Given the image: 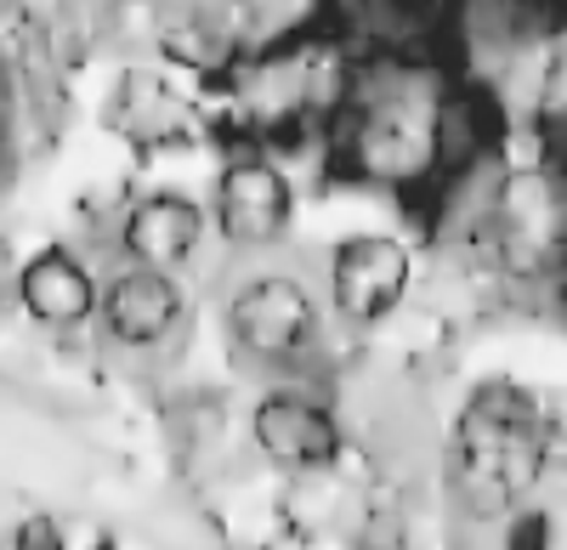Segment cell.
Returning a JSON list of instances; mask_svg holds the SVG:
<instances>
[{
    "mask_svg": "<svg viewBox=\"0 0 567 550\" xmlns=\"http://www.w3.org/2000/svg\"><path fill=\"white\" fill-rule=\"evenodd\" d=\"M454 74L449 52H358L323 125V176L425 210L443 188L437 120Z\"/></svg>",
    "mask_w": 567,
    "mask_h": 550,
    "instance_id": "6da1fadb",
    "label": "cell"
},
{
    "mask_svg": "<svg viewBox=\"0 0 567 550\" xmlns=\"http://www.w3.org/2000/svg\"><path fill=\"white\" fill-rule=\"evenodd\" d=\"M556 471V415L516 381L477 386L437 443V499L460 544H483Z\"/></svg>",
    "mask_w": 567,
    "mask_h": 550,
    "instance_id": "7a4b0ae2",
    "label": "cell"
},
{
    "mask_svg": "<svg viewBox=\"0 0 567 550\" xmlns=\"http://www.w3.org/2000/svg\"><path fill=\"white\" fill-rule=\"evenodd\" d=\"M233 279L221 290V335L245 370L278 381L329 386L336 370V312L323 301V279L301 272L290 245L272 256H227Z\"/></svg>",
    "mask_w": 567,
    "mask_h": 550,
    "instance_id": "3957f363",
    "label": "cell"
},
{
    "mask_svg": "<svg viewBox=\"0 0 567 550\" xmlns=\"http://www.w3.org/2000/svg\"><path fill=\"white\" fill-rule=\"evenodd\" d=\"M296 170L278 148L227 143L210 170V227L221 256H272L296 227Z\"/></svg>",
    "mask_w": 567,
    "mask_h": 550,
    "instance_id": "277c9868",
    "label": "cell"
},
{
    "mask_svg": "<svg viewBox=\"0 0 567 550\" xmlns=\"http://www.w3.org/2000/svg\"><path fill=\"white\" fill-rule=\"evenodd\" d=\"M250 448L272 477L307 488V482H329L347 466L352 426L341 415V403L329 397V386L278 381L250 408Z\"/></svg>",
    "mask_w": 567,
    "mask_h": 550,
    "instance_id": "5b68a950",
    "label": "cell"
},
{
    "mask_svg": "<svg viewBox=\"0 0 567 550\" xmlns=\"http://www.w3.org/2000/svg\"><path fill=\"white\" fill-rule=\"evenodd\" d=\"M194 301H187L182 272L114 261L103 279V307H97V335L109 352L136 357V363H165L182 352L194 330Z\"/></svg>",
    "mask_w": 567,
    "mask_h": 550,
    "instance_id": "8992f818",
    "label": "cell"
},
{
    "mask_svg": "<svg viewBox=\"0 0 567 550\" xmlns=\"http://www.w3.org/2000/svg\"><path fill=\"white\" fill-rule=\"evenodd\" d=\"M323 301L347 335L381 330L398 318L420 284V256L398 234H347L323 261Z\"/></svg>",
    "mask_w": 567,
    "mask_h": 550,
    "instance_id": "52a82bcc",
    "label": "cell"
},
{
    "mask_svg": "<svg viewBox=\"0 0 567 550\" xmlns=\"http://www.w3.org/2000/svg\"><path fill=\"white\" fill-rule=\"evenodd\" d=\"M216 239L210 227V205H199L182 188H148L120 205L114 216V261H136V267H159V272H182L205 256V245Z\"/></svg>",
    "mask_w": 567,
    "mask_h": 550,
    "instance_id": "ba28073f",
    "label": "cell"
},
{
    "mask_svg": "<svg viewBox=\"0 0 567 550\" xmlns=\"http://www.w3.org/2000/svg\"><path fill=\"white\" fill-rule=\"evenodd\" d=\"M103 279H109V272L91 261L85 250L52 245V250L29 256V261L12 272L18 312L29 318L34 330H45V335H85V330H97Z\"/></svg>",
    "mask_w": 567,
    "mask_h": 550,
    "instance_id": "9c48e42d",
    "label": "cell"
},
{
    "mask_svg": "<svg viewBox=\"0 0 567 550\" xmlns=\"http://www.w3.org/2000/svg\"><path fill=\"white\" fill-rule=\"evenodd\" d=\"M0 550H74L52 522H23V528H12L7 539H0Z\"/></svg>",
    "mask_w": 567,
    "mask_h": 550,
    "instance_id": "30bf717a",
    "label": "cell"
},
{
    "mask_svg": "<svg viewBox=\"0 0 567 550\" xmlns=\"http://www.w3.org/2000/svg\"><path fill=\"white\" fill-rule=\"evenodd\" d=\"M374 7H398V12H414V18H432L449 29V12L460 7V0H374Z\"/></svg>",
    "mask_w": 567,
    "mask_h": 550,
    "instance_id": "8fae6325",
    "label": "cell"
}]
</instances>
